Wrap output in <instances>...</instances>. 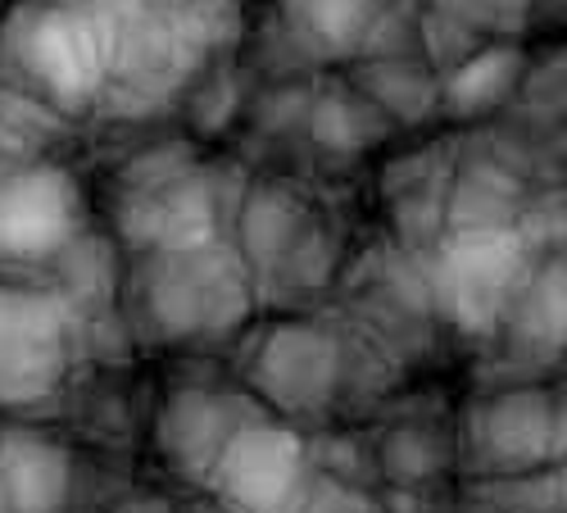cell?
Wrapping results in <instances>:
<instances>
[{
	"mask_svg": "<svg viewBox=\"0 0 567 513\" xmlns=\"http://www.w3.org/2000/svg\"><path fill=\"white\" fill-rule=\"evenodd\" d=\"M64 368V322L55 305L28 291H0V400H37Z\"/></svg>",
	"mask_w": 567,
	"mask_h": 513,
	"instance_id": "1",
	"label": "cell"
},
{
	"mask_svg": "<svg viewBox=\"0 0 567 513\" xmlns=\"http://www.w3.org/2000/svg\"><path fill=\"white\" fill-rule=\"evenodd\" d=\"M78 227V196L64 173H23L0 186V255L37 259L60 250Z\"/></svg>",
	"mask_w": 567,
	"mask_h": 513,
	"instance_id": "2",
	"label": "cell"
},
{
	"mask_svg": "<svg viewBox=\"0 0 567 513\" xmlns=\"http://www.w3.org/2000/svg\"><path fill=\"white\" fill-rule=\"evenodd\" d=\"M23 55L32 73L64 101H78L96 91L105 78V41L91 19H78L69 10L41 14L23 41Z\"/></svg>",
	"mask_w": 567,
	"mask_h": 513,
	"instance_id": "3",
	"label": "cell"
},
{
	"mask_svg": "<svg viewBox=\"0 0 567 513\" xmlns=\"http://www.w3.org/2000/svg\"><path fill=\"white\" fill-rule=\"evenodd\" d=\"M223 486L236 504L255 513H272L291 495L296 473H300V441L272 428H250L223 445Z\"/></svg>",
	"mask_w": 567,
	"mask_h": 513,
	"instance_id": "4",
	"label": "cell"
},
{
	"mask_svg": "<svg viewBox=\"0 0 567 513\" xmlns=\"http://www.w3.org/2000/svg\"><path fill=\"white\" fill-rule=\"evenodd\" d=\"M69 495V459L37 437L0 441V500L10 513H60Z\"/></svg>",
	"mask_w": 567,
	"mask_h": 513,
	"instance_id": "5",
	"label": "cell"
},
{
	"mask_svg": "<svg viewBox=\"0 0 567 513\" xmlns=\"http://www.w3.org/2000/svg\"><path fill=\"white\" fill-rule=\"evenodd\" d=\"M513 55H504V51H495V55H482L472 69H463L458 78H454V96L463 101V105H482V101H491V96H499V91L508 86V78H513Z\"/></svg>",
	"mask_w": 567,
	"mask_h": 513,
	"instance_id": "6",
	"label": "cell"
},
{
	"mask_svg": "<svg viewBox=\"0 0 567 513\" xmlns=\"http://www.w3.org/2000/svg\"><path fill=\"white\" fill-rule=\"evenodd\" d=\"M368 19V0H305V23L327 41H350Z\"/></svg>",
	"mask_w": 567,
	"mask_h": 513,
	"instance_id": "7",
	"label": "cell"
}]
</instances>
